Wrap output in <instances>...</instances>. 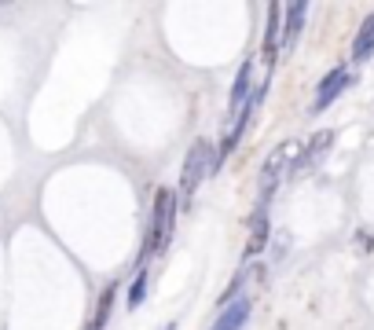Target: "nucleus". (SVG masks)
Wrapping results in <instances>:
<instances>
[{
	"instance_id": "nucleus-3",
	"label": "nucleus",
	"mask_w": 374,
	"mask_h": 330,
	"mask_svg": "<svg viewBox=\"0 0 374 330\" xmlns=\"http://www.w3.org/2000/svg\"><path fill=\"white\" fill-rule=\"evenodd\" d=\"M217 173V151H213V143L209 140H199L187 151V158H184V173H180V194L184 198H191L194 194V187L202 184L206 176H213Z\"/></svg>"
},
{
	"instance_id": "nucleus-10",
	"label": "nucleus",
	"mask_w": 374,
	"mask_h": 330,
	"mask_svg": "<svg viewBox=\"0 0 374 330\" xmlns=\"http://www.w3.org/2000/svg\"><path fill=\"white\" fill-rule=\"evenodd\" d=\"M114 290H118V286H107V290H103V297H100V305H95V316H92V326H88V330H103V326H107L110 308H114Z\"/></svg>"
},
{
	"instance_id": "nucleus-9",
	"label": "nucleus",
	"mask_w": 374,
	"mask_h": 330,
	"mask_svg": "<svg viewBox=\"0 0 374 330\" xmlns=\"http://www.w3.org/2000/svg\"><path fill=\"white\" fill-rule=\"evenodd\" d=\"M330 143H334V132L330 128H323L316 132L312 140H308V151H305V161H319V154H327L330 151Z\"/></svg>"
},
{
	"instance_id": "nucleus-13",
	"label": "nucleus",
	"mask_w": 374,
	"mask_h": 330,
	"mask_svg": "<svg viewBox=\"0 0 374 330\" xmlns=\"http://www.w3.org/2000/svg\"><path fill=\"white\" fill-rule=\"evenodd\" d=\"M143 293H147V272H140V275L133 279V290H128V308H140Z\"/></svg>"
},
{
	"instance_id": "nucleus-12",
	"label": "nucleus",
	"mask_w": 374,
	"mask_h": 330,
	"mask_svg": "<svg viewBox=\"0 0 374 330\" xmlns=\"http://www.w3.org/2000/svg\"><path fill=\"white\" fill-rule=\"evenodd\" d=\"M286 8L283 4H272L268 8V37H265V55H272L275 52V41H279V15H283Z\"/></svg>"
},
{
	"instance_id": "nucleus-5",
	"label": "nucleus",
	"mask_w": 374,
	"mask_h": 330,
	"mask_svg": "<svg viewBox=\"0 0 374 330\" xmlns=\"http://www.w3.org/2000/svg\"><path fill=\"white\" fill-rule=\"evenodd\" d=\"M250 312H253V301L250 297H239V301H232L224 312H220V319L209 326V330H242L250 319Z\"/></svg>"
},
{
	"instance_id": "nucleus-11",
	"label": "nucleus",
	"mask_w": 374,
	"mask_h": 330,
	"mask_svg": "<svg viewBox=\"0 0 374 330\" xmlns=\"http://www.w3.org/2000/svg\"><path fill=\"white\" fill-rule=\"evenodd\" d=\"M370 48H374V15L363 22L360 37H356V44H352V59H367V55H370Z\"/></svg>"
},
{
	"instance_id": "nucleus-1",
	"label": "nucleus",
	"mask_w": 374,
	"mask_h": 330,
	"mask_svg": "<svg viewBox=\"0 0 374 330\" xmlns=\"http://www.w3.org/2000/svg\"><path fill=\"white\" fill-rule=\"evenodd\" d=\"M173 227H176V198L169 187H158L154 194V213H151V231H147V242L140 250V260H147L154 253H166V246L173 239Z\"/></svg>"
},
{
	"instance_id": "nucleus-7",
	"label": "nucleus",
	"mask_w": 374,
	"mask_h": 330,
	"mask_svg": "<svg viewBox=\"0 0 374 330\" xmlns=\"http://www.w3.org/2000/svg\"><path fill=\"white\" fill-rule=\"evenodd\" d=\"M250 77H253V59H246V62L239 66V77H235V85H232V114H239L242 107L250 103V95H253Z\"/></svg>"
},
{
	"instance_id": "nucleus-4",
	"label": "nucleus",
	"mask_w": 374,
	"mask_h": 330,
	"mask_svg": "<svg viewBox=\"0 0 374 330\" xmlns=\"http://www.w3.org/2000/svg\"><path fill=\"white\" fill-rule=\"evenodd\" d=\"M349 85H352V74L345 70V66H338V70H330L327 77L319 81V92H316V99H312V114L327 110V107H330L334 99H338L341 92H345Z\"/></svg>"
},
{
	"instance_id": "nucleus-6",
	"label": "nucleus",
	"mask_w": 374,
	"mask_h": 330,
	"mask_svg": "<svg viewBox=\"0 0 374 330\" xmlns=\"http://www.w3.org/2000/svg\"><path fill=\"white\" fill-rule=\"evenodd\" d=\"M305 15H308V4H290V8H286L283 52H294V48H298V37H301V29H305Z\"/></svg>"
},
{
	"instance_id": "nucleus-8",
	"label": "nucleus",
	"mask_w": 374,
	"mask_h": 330,
	"mask_svg": "<svg viewBox=\"0 0 374 330\" xmlns=\"http://www.w3.org/2000/svg\"><path fill=\"white\" fill-rule=\"evenodd\" d=\"M265 242H268V217H265V209H257V217H253V235L246 242V257H257L265 250Z\"/></svg>"
},
{
	"instance_id": "nucleus-2",
	"label": "nucleus",
	"mask_w": 374,
	"mask_h": 330,
	"mask_svg": "<svg viewBox=\"0 0 374 330\" xmlns=\"http://www.w3.org/2000/svg\"><path fill=\"white\" fill-rule=\"evenodd\" d=\"M298 161H305V147L298 143V140H286V143H279L275 151L268 154V161H265V169H261V191H257V209H265L268 206V198L275 194V187H279V180L294 169Z\"/></svg>"
}]
</instances>
